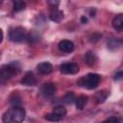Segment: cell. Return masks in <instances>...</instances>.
Returning <instances> with one entry per match:
<instances>
[{
	"instance_id": "21",
	"label": "cell",
	"mask_w": 123,
	"mask_h": 123,
	"mask_svg": "<svg viewBox=\"0 0 123 123\" xmlns=\"http://www.w3.org/2000/svg\"><path fill=\"white\" fill-rule=\"evenodd\" d=\"M103 123H119L118 122V119L114 116H111V117H109L108 119H106Z\"/></svg>"
},
{
	"instance_id": "22",
	"label": "cell",
	"mask_w": 123,
	"mask_h": 123,
	"mask_svg": "<svg viewBox=\"0 0 123 123\" xmlns=\"http://www.w3.org/2000/svg\"><path fill=\"white\" fill-rule=\"evenodd\" d=\"M122 76H123V73L120 71V72H118L115 76H114V80H116V81H118V80H120L121 78H122Z\"/></svg>"
},
{
	"instance_id": "1",
	"label": "cell",
	"mask_w": 123,
	"mask_h": 123,
	"mask_svg": "<svg viewBox=\"0 0 123 123\" xmlns=\"http://www.w3.org/2000/svg\"><path fill=\"white\" fill-rule=\"evenodd\" d=\"M25 110L20 106H13L2 115L4 123H21L25 119Z\"/></svg>"
},
{
	"instance_id": "4",
	"label": "cell",
	"mask_w": 123,
	"mask_h": 123,
	"mask_svg": "<svg viewBox=\"0 0 123 123\" xmlns=\"http://www.w3.org/2000/svg\"><path fill=\"white\" fill-rule=\"evenodd\" d=\"M9 37H10V39L13 42H21L27 37V35H26V31L24 28L15 27L10 31Z\"/></svg>"
},
{
	"instance_id": "15",
	"label": "cell",
	"mask_w": 123,
	"mask_h": 123,
	"mask_svg": "<svg viewBox=\"0 0 123 123\" xmlns=\"http://www.w3.org/2000/svg\"><path fill=\"white\" fill-rule=\"evenodd\" d=\"M108 94H109L108 91H105V90L98 91V92L96 93V95H95V100H96V102H97V103H103V102L106 100Z\"/></svg>"
},
{
	"instance_id": "14",
	"label": "cell",
	"mask_w": 123,
	"mask_h": 123,
	"mask_svg": "<svg viewBox=\"0 0 123 123\" xmlns=\"http://www.w3.org/2000/svg\"><path fill=\"white\" fill-rule=\"evenodd\" d=\"M12 7H13V10L15 12H20V11H23L26 7V3L21 1V0H13L12 1Z\"/></svg>"
},
{
	"instance_id": "8",
	"label": "cell",
	"mask_w": 123,
	"mask_h": 123,
	"mask_svg": "<svg viewBox=\"0 0 123 123\" xmlns=\"http://www.w3.org/2000/svg\"><path fill=\"white\" fill-rule=\"evenodd\" d=\"M59 49L63 53H70L74 50V43L68 39H62L59 42Z\"/></svg>"
},
{
	"instance_id": "18",
	"label": "cell",
	"mask_w": 123,
	"mask_h": 123,
	"mask_svg": "<svg viewBox=\"0 0 123 123\" xmlns=\"http://www.w3.org/2000/svg\"><path fill=\"white\" fill-rule=\"evenodd\" d=\"M62 118H63V117L58 115L57 113H55V112H53V111L50 112V113H47V114L45 115V119H46V120H48V121H53V122H55V121H60Z\"/></svg>"
},
{
	"instance_id": "20",
	"label": "cell",
	"mask_w": 123,
	"mask_h": 123,
	"mask_svg": "<svg viewBox=\"0 0 123 123\" xmlns=\"http://www.w3.org/2000/svg\"><path fill=\"white\" fill-rule=\"evenodd\" d=\"M53 112L57 113L58 115H60V116H62V117H63V116L66 114V110H65V108H63L62 106H57V107L54 108Z\"/></svg>"
},
{
	"instance_id": "2",
	"label": "cell",
	"mask_w": 123,
	"mask_h": 123,
	"mask_svg": "<svg viewBox=\"0 0 123 123\" xmlns=\"http://www.w3.org/2000/svg\"><path fill=\"white\" fill-rule=\"evenodd\" d=\"M100 76L96 73H88L87 75L82 77L79 81L78 84L82 87H86L87 89H93L96 88L100 83Z\"/></svg>"
},
{
	"instance_id": "24",
	"label": "cell",
	"mask_w": 123,
	"mask_h": 123,
	"mask_svg": "<svg viewBox=\"0 0 123 123\" xmlns=\"http://www.w3.org/2000/svg\"><path fill=\"white\" fill-rule=\"evenodd\" d=\"M81 21H82L83 23H86V22L87 21V19H86V16H83V17L81 18Z\"/></svg>"
},
{
	"instance_id": "7",
	"label": "cell",
	"mask_w": 123,
	"mask_h": 123,
	"mask_svg": "<svg viewBox=\"0 0 123 123\" xmlns=\"http://www.w3.org/2000/svg\"><path fill=\"white\" fill-rule=\"evenodd\" d=\"M49 17L54 22H61L63 19V12H62V11L58 9V7L53 6V7H51V10L49 12Z\"/></svg>"
},
{
	"instance_id": "12",
	"label": "cell",
	"mask_w": 123,
	"mask_h": 123,
	"mask_svg": "<svg viewBox=\"0 0 123 123\" xmlns=\"http://www.w3.org/2000/svg\"><path fill=\"white\" fill-rule=\"evenodd\" d=\"M112 27L117 31H121L123 28V15L117 14L112 20Z\"/></svg>"
},
{
	"instance_id": "19",
	"label": "cell",
	"mask_w": 123,
	"mask_h": 123,
	"mask_svg": "<svg viewBox=\"0 0 123 123\" xmlns=\"http://www.w3.org/2000/svg\"><path fill=\"white\" fill-rule=\"evenodd\" d=\"M10 102H11V104L13 105V106H18V105L21 103L19 95H18L17 93H15V92L12 93V96H11V98H10Z\"/></svg>"
},
{
	"instance_id": "9",
	"label": "cell",
	"mask_w": 123,
	"mask_h": 123,
	"mask_svg": "<svg viewBox=\"0 0 123 123\" xmlns=\"http://www.w3.org/2000/svg\"><path fill=\"white\" fill-rule=\"evenodd\" d=\"M37 70L39 74L41 75H48L52 72L53 70V66L50 62H40L37 64Z\"/></svg>"
},
{
	"instance_id": "13",
	"label": "cell",
	"mask_w": 123,
	"mask_h": 123,
	"mask_svg": "<svg viewBox=\"0 0 123 123\" xmlns=\"http://www.w3.org/2000/svg\"><path fill=\"white\" fill-rule=\"evenodd\" d=\"M87 102V96L86 95H80L75 99V105L78 110H83Z\"/></svg>"
},
{
	"instance_id": "3",
	"label": "cell",
	"mask_w": 123,
	"mask_h": 123,
	"mask_svg": "<svg viewBox=\"0 0 123 123\" xmlns=\"http://www.w3.org/2000/svg\"><path fill=\"white\" fill-rule=\"evenodd\" d=\"M18 67L15 63H10L7 65H4L0 68V83L4 84L7 81H9L13 75L17 74Z\"/></svg>"
},
{
	"instance_id": "17",
	"label": "cell",
	"mask_w": 123,
	"mask_h": 123,
	"mask_svg": "<svg viewBox=\"0 0 123 123\" xmlns=\"http://www.w3.org/2000/svg\"><path fill=\"white\" fill-rule=\"evenodd\" d=\"M119 46H120V40H118L116 38H111L108 42V47L111 50H115V49L119 48Z\"/></svg>"
},
{
	"instance_id": "11",
	"label": "cell",
	"mask_w": 123,
	"mask_h": 123,
	"mask_svg": "<svg viewBox=\"0 0 123 123\" xmlns=\"http://www.w3.org/2000/svg\"><path fill=\"white\" fill-rule=\"evenodd\" d=\"M85 60H86V62L87 65H89V66H93V65L97 62V56L95 55L94 52H92V51H88V52L86 54Z\"/></svg>"
},
{
	"instance_id": "5",
	"label": "cell",
	"mask_w": 123,
	"mask_h": 123,
	"mask_svg": "<svg viewBox=\"0 0 123 123\" xmlns=\"http://www.w3.org/2000/svg\"><path fill=\"white\" fill-rule=\"evenodd\" d=\"M62 74H77L79 72V65L76 62H65L60 66Z\"/></svg>"
},
{
	"instance_id": "10",
	"label": "cell",
	"mask_w": 123,
	"mask_h": 123,
	"mask_svg": "<svg viewBox=\"0 0 123 123\" xmlns=\"http://www.w3.org/2000/svg\"><path fill=\"white\" fill-rule=\"evenodd\" d=\"M37 83V80H36V77L34 75L33 72H27L24 77L21 79V84L25 85V86H35Z\"/></svg>"
},
{
	"instance_id": "6",
	"label": "cell",
	"mask_w": 123,
	"mask_h": 123,
	"mask_svg": "<svg viewBox=\"0 0 123 123\" xmlns=\"http://www.w3.org/2000/svg\"><path fill=\"white\" fill-rule=\"evenodd\" d=\"M56 90H57L56 86L53 83L43 84L40 87V92L43 95V97H45V98H51L52 96H54L56 93Z\"/></svg>"
},
{
	"instance_id": "23",
	"label": "cell",
	"mask_w": 123,
	"mask_h": 123,
	"mask_svg": "<svg viewBox=\"0 0 123 123\" xmlns=\"http://www.w3.org/2000/svg\"><path fill=\"white\" fill-rule=\"evenodd\" d=\"M2 40H3V32H2V30L0 29V43L2 42Z\"/></svg>"
},
{
	"instance_id": "16",
	"label": "cell",
	"mask_w": 123,
	"mask_h": 123,
	"mask_svg": "<svg viewBox=\"0 0 123 123\" xmlns=\"http://www.w3.org/2000/svg\"><path fill=\"white\" fill-rule=\"evenodd\" d=\"M75 99H76V97H75L74 93L71 92V91L67 92V93L63 96V102H64L65 104H72V103L75 102Z\"/></svg>"
},
{
	"instance_id": "25",
	"label": "cell",
	"mask_w": 123,
	"mask_h": 123,
	"mask_svg": "<svg viewBox=\"0 0 123 123\" xmlns=\"http://www.w3.org/2000/svg\"><path fill=\"white\" fill-rule=\"evenodd\" d=\"M0 5H1V2H0Z\"/></svg>"
}]
</instances>
